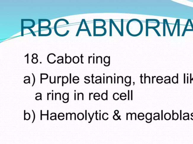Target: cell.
<instances>
[{"instance_id":"cell-6","label":"cell","mask_w":193,"mask_h":144,"mask_svg":"<svg viewBox=\"0 0 193 144\" xmlns=\"http://www.w3.org/2000/svg\"><path fill=\"white\" fill-rule=\"evenodd\" d=\"M178 21V19H177V20H176V23H175V24L174 25V27H173V31L172 32L171 37H172V36H173V33H174L175 29H176V26H177V24Z\"/></svg>"},{"instance_id":"cell-36","label":"cell","mask_w":193,"mask_h":144,"mask_svg":"<svg viewBox=\"0 0 193 144\" xmlns=\"http://www.w3.org/2000/svg\"><path fill=\"white\" fill-rule=\"evenodd\" d=\"M129 114V113H127V120H128V115Z\"/></svg>"},{"instance_id":"cell-43","label":"cell","mask_w":193,"mask_h":144,"mask_svg":"<svg viewBox=\"0 0 193 144\" xmlns=\"http://www.w3.org/2000/svg\"><path fill=\"white\" fill-rule=\"evenodd\" d=\"M101 120V113H100V120Z\"/></svg>"},{"instance_id":"cell-45","label":"cell","mask_w":193,"mask_h":144,"mask_svg":"<svg viewBox=\"0 0 193 144\" xmlns=\"http://www.w3.org/2000/svg\"><path fill=\"white\" fill-rule=\"evenodd\" d=\"M120 116H119V120H121V119L120 118Z\"/></svg>"},{"instance_id":"cell-44","label":"cell","mask_w":193,"mask_h":144,"mask_svg":"<svg viewBox=\"0 0 193 144\" xmlns=\"http://www.w3.org/2000/svg\"><path fill=\"white\" fill-rule=\"evenodd\" d=\"M53 93H52V100H53Z\"/></svg>"},{"instance_id":"cell-8","label":"cell","mask_w":193,"mask_h":144,"mask_svg":"<svg viewBox=\"0 0 193 144\" xmlns=\"http://www.w3.org/2000/svg\"><path fill=\"white\" fill-rule=\"evenodd\" d=\"M31 61L33 63L36 64V63H37V62H38V60L37 58H33V59H32Z\"/></svg>"},{"instance_id":"cell-11","label":"cell","mask_w":193,"mask_h":144,"mask_svg":"<svg viewBox=\"0 0 193 144\" xmlns=\"http://www.w3.org/2000/svg\"><path fill=\"white\" fill-rule=\"evenodd\" d=\"M26 29H29V30H30V31H31V32L32 34L34 36H36V35L35 34L34 32L32 30H31V29L30 28H26Z\"/></svg>"},{"instance_id":"cell-4","label":"cell","mask_w":193,"mask_h":144,"mask_svg":"<svg viewBox=\"0 0 193 144\" xmlns=\"http://www.w3.org/2000/svg\"><path fill=\"white\" fill-rule=\"evenodd\" d=\"M165 22H166V23L167 24V26L169 34H170V35L171 37L172 33H171V32L170 31V27H169V25L168 23L167 20V19H165Z\"/></svg>"},{"instance_id":"cell-27","label":"cell","mask_w":193,"mask_h":144,"mask_svg":"<svg viewBox=\"0 0 193 144\" xmlns=\"http://www.w3.org/2000/svg\"><path fill=\"white\" fill-rule=\"evenodd\" d=\"M41 120H42V110H41Z\"/></svg>"},{"instance_id":"cell-14","label":"cell","mask_w":193,"mask_h":144,"mask_svg":"<svg viewBox=\"0 0 193 144\" xmlns=\"http://www.w3.org/2000/svg\"><path fill=\"white\" fill-rule=\"evenodd\" d=\"M189 22H190V23H191V27H192V30L193 31V24H192V22L191 19H189Z\"/></svg>"},{"instance_id":"cell-41","label":"cell","mask_w":193,"mask_h":144,"mask_svg":"<svg viewBox=\"0 0 193 144\" xmlns=\"http://www.w3.org/2000/svg\"><path fill=\"white\" fill-rule=\"evenodd\" d=\"M57 94H56V93L55 94V100H56V95H57Z\"/></svg>"},{"instance_id":"cell-31","label":"cell","mask_w":193,"mask_h":144,"mask_svg":"<svg viewBox=\"0 0 193 144\" xmlns=\"http://www.w3.org/2000/svg\"><path fill=\"white\" fill-rule=\"evenodd\" d=\"M59 76H58V84H59Z\"/></svg>"},{"instance_id":"cell-47","label":"cell","mask_w":193,"mask_h":144,"mask_svg":"<svg viewBox=\"0 0 193 144\" xmlns=\"http://www.w3.org/2000/svg\"><path fill=\"white\" fill-rule=\"evenodd\" d=\"M103 78V83H105V77H104Z\"/></svg>"},{"instance_id":"cell-39","label":"cell","mask_w":193,"mask_h":144,"mask_svg":"<svg viewBox=\"0 0 193 144\" xmlns=\"http://www.w3.org/2000/svg\"><path fill=\"white\" fill-rule=\"evenodd\" d=\"M79 94H78V100H79Z\"/></svg>"},{"instance_id":"cell-25","label":"cell","mask_w":193,"mask_h":144,"mask_svg":"<svg viewBox=\"0 0 193 144\" xmlns=\"http://www.w3.org/2000/svg\"><path fill=\"white\" fill-rule=\"evenodd\" d=\"M49 111L48 110H47V120H49V119H48V113H49Z\"/></svg>"},{"instance_id":"cell-40","label":"cell","mask_w":193,"mask_h":144,"mask_svg":"<svg viewBox=\"0 0 193 144\" xmlns=\"http://www.w3.org/2000/svg\"><path fill=\"white\" fill-rule=\"evenodd\" d=\"M69 114H70V115H71V120H72V117H71V116H72V114H71V113H69Z\"/></svg>"},{"instance_id":"cell-18","label":"cell","mask_w":193,"mask_h":144,"mask_svg":"<svg viewBox=\"0 0 193 144\" xmlns=\"http://www.w3.org/2000/svg\"><path fill=\"white\" fill-rule=\"evenodd\" d=\"M71 74H70V80H69V81H70V84H71Z\"/></svg>"},{"instance_id":"cell-46","label":"cell","mask_w":193,"mask_h":144,"mask_svg":"<svg viewBox=\"0 0 193 144\" xmlns=\"http://www.w3.org/2000/svg\"><path fill=\"white\" fill-rule=\"evenodd\" d=\"M116 78V77H114V83H115H115H116V78Z\"/></svg>"},{"instance_id":"cell-42","label":"cell","mask_w":193,"mask_h":144,"mask_svg":"<svg viewBox=\"0 0 193 144\" xmlns=\"http://www.w3.org/2000/svg\"><path fill=\"white\" fill-rule=\"evenodd\" d=\"M55 77H55V81H54V83H55H55H56V82H55V81H55Z\"/></svg>"},{"instance_id":"cell-7","label":"cell","mask_w":193,"mask_h":144,"mask_svg":"<svg viewBox=\"0 0 193 144\" xmlns=\"http://www.w3.org/2000/svg\"><path fill=\"white\" fill-rule=\"evenodd\" d=\"M23 30H24V26H23V20L22 19V36H23Z\"/></svg>"},{"instance_id":"cell-26","label":"cell","mask_w":193,"mask_h":144,"mask_svg":"<svg viewBox=\"0 0 193 144\" xmlns=\"http://www.w3.org/2000/svg\"><path fill=\"white\" fill-rule=\"evenodd\" d=\"M81 57V63H83V62H82V58L83 57L82 56V54Z\"/></svg>"},{"instance_id":"cell-29","label":"cell","mask_w":193,"mask_h":144,"mask_svg":"<svg viewBox=\"0 0 193 144\" xmlns=\"http://www.w3.org/2000/svg\"><path fill=\"white\" fill-rule=\"evenodd\" d=\"M96 120H98V119H97V114H98V113H97V111H96Z\"/></svg>"},{"instance_id":"cell-17","label":"cell","mask_w":193,"mask_h":144,"mask_svg":"<svg viewBox=\"0 0 193 144\" xmlns=\"http://www.w3.org/2000/svg\"><path fill=\"white\" fill-rule=\"evenodd\" d=\"M119 111L117 110H116L115 111L114 113L115 114H117L119 113Z\"/></svg>"},{"instance_id":"cell-19","label":"cell","mask_w":193,"mask_h":144,"mask_svg":"<svg viewBox=\"0 0 193 144\" xmlns=\"http://www.w3.org/2000/svg\"><path fill=\"white\" fill-rule=\"evenodd\" d=\"M41 84H42V74H41Z\"/></svg>"},{"instance_id":"cell-12","label":"cell","mask_w":193,"mask_h":144,"mask_svg":"<svg viewBox=\"0 0 193 144\" xmlns=\"http://www.w3.org/2000/svg\"><path fill=\"white\" fill-rule=\"evenodd\" d=\"M28 56H29V54L28 53L27 54V55H25V57H27V64H28L29 63V57H28Z\"/></svg>"},{"instance_id":"cell-35","label":"cell","mask_w":193,"mask_h":144,"mask_svg":"<svg viewBox=\"0 0 193 144\" xmlns=\"http://www.w3.org/2000/svg\"><path fill=\"white\" fill-rule=\"evenodd\" d=\"M185 74H184V83H185Z\"/></svg>"},{"instance_id":"cell-13","label":"cell","mask_w":193,"mask_h":144,"mask_svg":"<svg viewBox=\"0 0 193 144\" xmlns=\"http://www.w3.org/2000/svg\"><path fill=\"white\" fill-rule=\"evenodd\" d=\"M32 74L33 77V78H34V82H33V84L32 85V86H33L34 85L35 82V76L34 74H33V73H32Z\"/></svg>"},{"instance_id":"cell-3","label":"cell","mask_w":193,"mask_h":144,"mask_svg":"<svg viewBox=\"0 0 193 144\" xmlns=\"http://www.w3.org/2000/svg\"><path fill=\"white\" fill-rule=\"evenodd\" d=\"M166 22L165 19H163V36L165 37L166 36Z\"/></svg>"},{"instance_id":"cell-16","label":"cell","mask_w":193,"mask_h":144,"mask_svg":"<svg viewBox=\"0 0 193 144\" xmlns=\"http://www.w3.org/2000/svg\"><path fill=\"white\" fill-rule=\"evenodd\" d=\"M62 86H63V85H63V84H64L63 79H64V77H63V76H62Z\"/></svg>"},{"instance_id":"cell-15","label":"cell","mask_w":193,"mask_h":144,"mask_svg":"<svg viewBox=\"0 0 193 144\" xmlns=\"http://www.w3.org/2000/svg\"><path fill=\"white\" fill-rule=\"evenodd\" d=\"M32 111H33V115H34V119H33V122H32V123H33V122H34V121L35 119V113H34V111L32 110Z\"/></svg>"},{"instance_id":"cell-38","label":"cell","mask_w":193,"mask_h":144,"mask_svg":"<svg viewBox=\"0 0 193 144\" xmlns=\"http://www.w3.org/2000/svg\"><path fill=\"white\" fill-rule=\"evenodd\" d=\"M59 93L60 94V100H61V94L60 93Z\"/></svg>"},{"instance_id":"cell-2","label":"cell","mask_w":193,"mask_h":144,"mask_svg":"<svg viewBox=\"0 0 193 144\" xmlns=\"http://www.w3.org/2000/svg\"><path fill=\"white\" fill-rule=\"evenodd\" d=\"M189 19H188V20H187V22L186 24L185 29H184V31H183V34H182V37H183V36H184V35H185V32H186V30H187V26H188L189 23Z\"/></svg>"},{"instance_id":"cell-24","label":"cell","mask_w":193,"mask_h":144,"mask_svg":"<svg viewBox=\"0 0 193 144\" xmlns=\"http://www.w3.org/2000/svg\"><path fill=\"white\" fill-rule=\"evenodd\" d=\"M94 114V113H93V115H92V117H91V120H90V122H89V123H91V122L92 120Z\"/></svg>"},{"instance_id":"cell-37","label":"cell","mask_w":193,"mask_h":144,"mask_svg":"<svg viewBox=\"0 0 193 144\" xmlns=\"http://www.w3.org/2000/svg\"><path fill=\"white\" fill-rule=\"evenodd\" d=\"M74 113V114H75V120H76V114L75 113Z\"/></svg>"},{"instance_id":"cell-20","label":"cell","mask_w":193,"mask_h":144,"mask_svg":"<svg viewBox=\"0 0 193 144\" xmlns=\"http://www.w3.org/2000/svg\"><path fill=\"white\" fill-rule=\"evenodd\" d=\"M87 120V110H85V120Z\"/></svg>"},{"instance_id":"cell-10","label":"cell","mask_w":193,"mask_h":144,"mask_svg":"<svg viewBox=\"0 0 193 144\" xmlns=\"http://www.w3.org/2000/svg\"><path fill=\"white\" fill-rule=\"evenodd\" d=\"M32 57L33 58H37V57H38V55H37V54L34 53L33 54Z\"/></svg>"},{"instance_id":"cell-48","label":"cell","mask_w":193,"mask_h":144,"mask_svg":"<svg viewBox=\"0 0 193 144\" xmlns=\"http://www.w3.org/2000/svg\"><path fill=\"white\" fill-rule=\"evenodd\" d=\"M153 79H154V77H152V83H153Z\"/></svg>"},{"instance_id":"cell-9","label":"cell","mask_w":193,"mask_h":144,"mask_svg":"<svg viewBox=\"0 0 193 144\" xmlns=\"http://www.w3.org/2000/svg\"><path fill=\"white\" fill-rule=\"evenodd\" d=\"M83 20H84V24H85L86 27H87V32H88V34H89V35L90 36H91V34H90V30H89L88 27H87V23H86L85 20H84V19H83Z\"/></svg>"},{"instance_id":"cell-1","label":"cell","mask_w":193,"mask_h":144,"mask_svg":"<svg viewBox=\"0 0 193 144\" xmlns=\"http://www.w3.org/2000/svg\"><path fill=\"white\" fill-rule=\"evenodd\" d=\"M178 30H177V36L179 37L180 36V20L178 19L177 23Z\"/></svg>"},{"instance_id":"cell-28","label":"cell","mask_w":193,"mask_h":144,"mask_svg":"<svg viewBox=\"0 0 193 144\" xmlns=\"http://www.w3.org/2000/svg\"><path fill=\"white\" fill-rule=\"evenodd\" d=\"M92 83L93 84H94V83L93 82V74L92 75Z\"/></svg>"},{"instance_id":"cell-32","label":"cell","mask_w":193,"mask_h":144,"mask_svg":"<svg viewBox=\"0 0 193 144\" xmlns=\"http://www.w3.org/2000/svg\"><path fill=\"white\" fill-rule=\"evenodd\" d=\"M91 57H92V56H91V57H89V62H88L89 63H90V58H91Z\"/></svg>"},{"instance_id":"cell-22","label":"cell","mask_w":193,"mask_h":144,"mask_svg":"<svg viewBox=\"0 0 193 144\" xmlns=\"http://www.w3.org/2000/svg\"><path fill=\"white\" fill-rule=\"evenodd\" d=\"M51 94V93H50L49 94L48 93L47 94V100H49V94Z\"/></svg>"},{"instance_id":"cell-33","label":"cell","mask_w":193,"mask_h":144,"mask_svg":"<svg viewBox=\"0 0 193 144\" xmlns=\"http://www.w3.org/2000/svg\"><path fill=\"white\" fill-rule=\"evenodd\" d=\"M93 94L92 93H91V94L90 93L89 94V95H90V97H89L90 99H90V100H91V94Z\"/></svg>"},{"instance_id":"cell-30","label":"cell","mask_w":193,"mask_h":144,"mask_svg":"<svg viewBox=\"0 0 193 144\" xmlns=\"http://www.w3.org/2000/svg\"><path fill=\"white\" fill-rule=\"evenodd\" d=\"M50 83H51V84H54V82L53 83H52L51 82V76H50Z\"/></svg>"},{"instance_id":"cell-34","label":"cell","mask_w":193,"mask_h":144,"mask_svg":"<svg viewBox=\"0 0 193 144\" xmlns=\"http://www.w3.org/2000/svg\"><path fill=\"white\" fill-rule=\"evenodd\" d=\"M74 95H75L74 100H76V93L74 94Z\"/></svg>"},{"instance_id":"cell-23","label":"cell","mask_w":193,"mask_h":144,"mask_svg":"<svg viewBox=\"0 0 193 144\" xmlns=\"http://www.w3.org/2000/svg\"><path fill=\"white\" fill-rule=\"evenodd\" d=\"M131 100H133V91L132 90L131 91Z\"/></svg>"},{"instance_id":"cell-21","label":"cell","mask_w":193,"mask_h":144,"mask_svg":"<svg viewBox=\"0 0 193 144\" xmlns=\"http://www.w3.org/2000/svg\"><path fill=\"white\" fill-rule=\"evenodd\" d=\"M128 100H130V91H128Z\"/></svg>"},{"instance_id":"cell-5","label":"cell","mask_w":193,"mask_h":144,"mask_svg":"<svg viewBox=\"0 0 193 144\" xmlns=\"http://www.w3.org/2000/svg\"><path fill=\"white\" fill-rule=\"evenodd\" d=\"M83 21H84V20H83H83H82V21L81 22V24H80L79 28L78 30L77 35H76V37H77V36L79 35V32H80V30H81L82 26V25Z\"/></svg>"}]
</instances>
